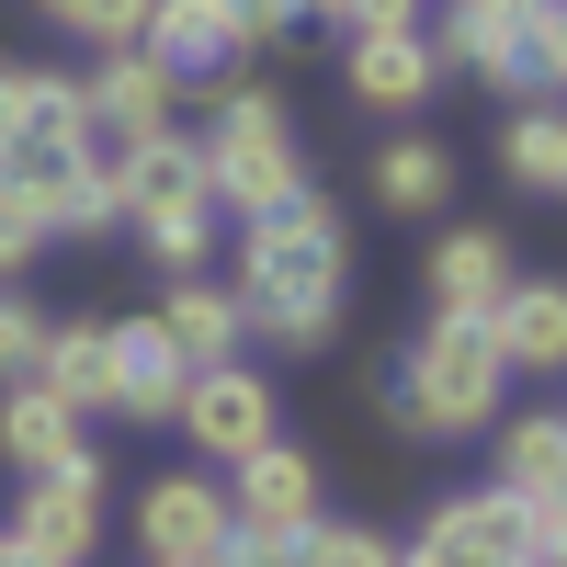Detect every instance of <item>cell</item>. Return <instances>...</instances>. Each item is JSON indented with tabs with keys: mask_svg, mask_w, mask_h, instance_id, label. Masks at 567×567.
<instances>
[{
	"mask_svg": "<svg viewBox=\"0 0 567 567\" xmlns=\"http://www.w3.org/2000/svg\"><path fill=\"white\" fill-rule=\"evenodd\" d=\"M34 216H45V239H103V227H125V205H114V148H91L80 171L34 182Z\"/></svg>",
	"mask_w": 567,
	"mask_h": 567,
	"instance_id": "23",
	"label": "cell"
},
{
	"mask_svg": "<svg viewBox=\"0 0 567 567\" xmlns=\"http://www.w3.org/2000/svg\"><path fill=\"white\" fill-rule=\"evenodd\" d=\"M499 398H511L499 329L432 307V318H420V341H409V363H398V386H386V420L420 432V443H477L488 420H499Z\"/></svg>",
	"mask_w": 567,
	"mask_h": 567,
	"instance_id": "2",
	"label": "cell"
},
{
	"mask_svg": "<svg viewBox=\"0 0 567 567\" xmlns=\"http://www.w3.org/2000/svg\"><path fill=\"white\" fill-rule=\"evenodd\" d=\"M0 567H45V556H23V545H12V534H0Z\"/></svg>",
	"mask_w": 567,
	"mask_h": 567,
	"instance_id": "32",
	"label": "cell"
},
{
	"mask_svg": "<svg viewBox=\"0 0 567 567\" xmlns=\"http://www.w3.org/2000/svg\"><path fill=\"white\" fill-rule=\"evenodd\" d=\"M443 194H454V159L432 136H386L374 148V205L386 216H443Z\"/></svg>",
	"mask_w": 567,
	"mask_h": 567,
	"instance_id": "24",
	"label": "cell"
},
{
	"mask_svg": "<svg viewBox=\"0 0 567 567\" xmlns=\"http://www.w3.org/2000/svg\"><path fill=\"white\" fill-rule=\"evenodd\" d=\"M91 148H103V125H91V103H80V80L69 69H0V182H58V171H80Z\"/></svg>",
	"mask_w": 567,
	"mask_h": 567,
	"instance_id": "5",
	"label": "cell"
},
{
	"mask_svg": "<svg viewBox=\"0 0 567 567\" xmlns=\"http://www.w3.org/2000/svg\"><path fill=\"white\" fill-rule=\"evenodd\" d=\"M148 318L171 329V352L194 363V374H205V363H239V352H250V307L227 296V284H205V272H194V284H171V296H159Z\"/></svg>",
	"mask_w": 567,
	"mask_h": 567,
	"instance_id": "18",
	"label": "cell"
},
{
	"mask_svg": "<svg viewBox=\"0 0 567 567\" xmlns=\"http://www.w3.org/2000/svg\"><path fill=\"white\" fill-rule=\"evenodd\" d=\"M148 58L182 80V91H227V69L250 58L239 45V0H148Z\"/></svg>",
	"mask_w": 567,
	"mask_h": 567,
	"instance_id": "12",
	"label": "cell"
},
{
	"mask_svg": "<svg viewBox=\"0 0 567 567\" xmlns=\"http://www.w3.org/2000/svg\"><path fill=\"white\" fill-rule=\"evenodd\" d=\"M420 34H432V69H465L511 103H556L567 80V0H465Z\"/></svg>",
	"mask_w": 567,
	"mask_h": 567,
	"instance_id": "4",
	"label": "cell"
},
{
	"mask_svg": "<svg viewBox=\"0 0 567 567\" xmlns=\"http://www.w3.org/2000/svg\"><path fill=\"white\" fill-rule=\"evenodd\" d=\"M171 432L194 443V465H239V454H261L272 432H284V409H272V374L239 352V363H205L194 386H182V409H171Z\"/></svg>",
	"mask_w": 567,
	"mask_h": 567,
	"instance_id": "6",
	"label": "cell"
},
{
	"mask_svg": "<svg viewBox=\"0 0 567 567\" xmlns=\"http://www.w3.org/2000/svg\"><path fill=\"white\" fill-rule=\"evenodd\" d=\"M307 12H318V0H307Z\"/></svg>",
	"mask_w": 567,
	"mask_h": 567,
	"instance_id": "34",
	"label": "cell"
},
{
	"mask_svg": "<svg viewBox=\"0 0 567 567\" xmlns=\"http://www.w3.org/2000/svg\"><path fill=\"white\" fill-rule=\"evenodd\" d=\"M443 12H465V0H443Z\"/></svg>",
	"mask_w": 567,
	"mask_h": 567,
	"instance_id": "33",
	"label": "cell"
},
{
	"mask_svg": "<svg viewBox=\"0 0 567 567\" xmlns=\"http://www.w3.org/2000/svg\"><path fill=\"white\" fill-rule=\"evenodd\" d=\"M341 34H398V23H420V0H318Z\"/></svg>",
	"mask_w": 567,
	"mask_h": 567,
	"instance_id": "31",
	"label": "cell"
},
{
	"mask_svg": "<svg viewBox=\"0 0 567 567\" xmlns=\"http://www.w3.org/2000/svg\"><path fill=\"white\" fill-rule=\"evenodd\" d=\"M488 432H499V465H488L499 499H556L567 488V420L556 409H511V420H488Z\"/></svg>",
	"mask_w": 567,
	"mask_h": 567,
	"instance_id": "20",
	"label": "cell"
},
{
	"mask_svg": "<svg viewBox=\"0 0 567 567\" xmlns=\"http://www.w3.org/2000/svg\"><path fill=\"white\" fill-rule=\"evenodd\" d=\"M511 272H523V261H511L499 227H443V239H432V272H420V296L454 307V318H488V307L511 296Z\"/></svg>",
	"mask_w": 567,
	"mask_h": 567,
	"instance_id": "15",
	"label": "cell"
},
{
	"mask_svg": "<svg viewBox=\"0 0 567 567\" xmlns=\"http://www.w3.org/2000/svg\"><path fill=\"white\" fill-rule=\"evenodd\" d=\"M352 103L363 114H420V103H432V34H420V23H398V34H352Z\"/></svg>",
	"mask_w": 567,
	"mask_h": 567,
	"instance_id": "16",
	"label": "cell"
},
{
	"mask_svg": "<svg viewBox=\"0 0 567 567\" xmlns=\"http://www.w3.org/2000/svg\"><path fill=\"white\" fill-rule=\"evenodd\" d=\"M205 125H194V148H205V194L216 216H272V205H296L307 194V148H296V114L272 103L261 80H227V91H194Z\"/></svg>",
	"mask_w": 567,
	"mask_h": 567,
	"instance_id": "3",
	"label": "cell"
},
{
	"mask_svg": "<svg viewBox=\"0 0 567 567\" xmlns=\"http://www.w3.org/2000/svg\"><path fill=\"white\" fill-rule=\"evenodd\" d=\"M91 443V420H69L45 386H0V465L12 477H45V465H69Z\"/></svg>",
	"mask_w": 567,
	"mask_h": 567,
	"instance_id": "21",
	"label": "cell"
},
{
	"mask_svg": "<svg viewBox=\"0 0 567 567\" xmlns=\"http://www.w3.org/2000/svg\"><path fill=\"white\" fill-rule=\"evenodd\" d=\"M341 284H352V239H341V216H329L318 182H307L296 205H272V216L239 227V284H227V296L250 307V341L329 352V329H341Z\"/></svg>",
	"mask_w": 567,
	"mask_h": 567,
	"instance_id": "1",
	"label": "cell"
},
{
	"mask_svg": "<svg viewBox=\"0 0 567 567\" xmlns=\"http://www.w3.org/2000/svg\"><path fill=\"white\" fill-rule=\"evenodd\" d=\"M103 341H114V420H148V432H159V420L182 409V386H194V363L171 352V329H159L148 307H136V318H103Z\"/></svg>",
	"mask_w": 567,
	"mask_h": 567,
	"instance_id": "14",
	"label": "cell"
},
{
	"mask_svg": "<svg viewBox=\"0 0 567 567\" xmlns=\"http://www.w3.org/2000/svg\"><path fill=\"white\" fill-rule=\"evenodd\" d=\"M227 545V477L216 465H171L136 488V556L148 567H216Z\"/></svg>",
	"mask_w": 567,
	"mask_h": 567,
	"instance_id": "8",
	"label": "cell"
},
{
	"mask_svg": "<svg viewBox=\"0 0 567 567\" xmlns=\"http://www.w3.org/2000/svg\"><path fill=\"white\" fill-rule=\"evenodd\" d=\"M136 250H148L171 284H194V272L216 261V216H159V227H136Z\"/></svg>",
	"mask_w": 567,
	"mask_h": 567,
	"instance_id": "28",
	"label": "cell"
},
{
	"mask_svg": "<svg viewBox=\"0 0 567 567\" xmlns=\"http://www.w3.org/2000/svg\"><path fill=\"white\" fill-rule=\"evenodd\" d=\"M114 205H125V227H159V216H216L194 125H171V136H136V148H114Z\"/></svg>",
	"mask_w": 567,
	"mask_h": 567,
	"instance_id": "10",
	"label": "cell"
},
{
	"mask_svg": "<svg viewBox=\"0 0 567 567\" xmlns=\"http://www.w3.org/2000/svg\"><path fill=\"white\" fill-rule=\"evenodd\" d=\"M0 534H12L23 556H45V567H91V545H103V454L80 443L69 465L23 477V511H12Z\"/></svg>",
	"mask_w": 567,
	"mask_h": 567,
	"instance_id": "7",
	"label": "cell"
},
{
	"mask_svg": "<svg viewBox=\"0 0 567 567\" xmlns=\"http://www.w3.org/2000/svg\"><path fill=\"white\" fill-rule=\"evenodd\" d=\"M216 567H296V534H272V523H227Z\"/></svg>",
	"mask_w": 567,
	"mask_h": 567,
	"instance_id": "30",
	"label": "cell"
},
{
	"mask_svg": "<svg viewBox=\"0 0 567 567\" xmlns=\"http://www.w3.org/2000/svg\"><path fill=\"white\" fill-rule=\"evenodd\" d=\"M329 477H318V454L307 443H261V454H239L227 465V523H272V534H307V523H329Z\"/></svg>",
	"mask_w": 567,
	"mask_h": 567,
	"instance_id": "13",
	"label": "cell"
},
{
	"mask_svg": "<svg viewBox=\"0 0 567 567\" xmlns=\"http://www.w3.org/2000/svg\"><path fill=\"white\" fill-rule=\"evenodd\" d=\"M488 329H499L511 374H556V363H567V284H545V272H511V296L488 307Z\"/></svg>",
	"mask_w": 567,
	"mask_h": 567,
	"instance_id": "19",
	"label": "cell"
},
{
	"mask_svg": "<svg viewBox=\"0 0 567 567\" xmlns=\"http://www.w3.org/2000/svg\"><path fill=\"white\" fill-rule=\"evenodd\" d=\"M45 296H0V386H34V363H45Z\"/></svg>",
	"mask_w": 567,
	"mask_h": 567,
	"instance_id": "27",
	"label": "cell"
},
{
	"mask_svg": "<svg viewBox=\"0 0 567 567\" xmlns=\"http://www.w3.org/2000/svg\"><path fill=\"white\" fill-rule=\"evenodd\" d=\"M80 103H91V125H103V148H136V136H171L182 114H194V91H182L148 45H114V58L80 80Z\"/></svg>",
	"mask_w": 567,
	"mask_h": 567,
	"instance_id": "9",
	"label": "cell"
},
{
	"mask_svg": "<svg viewBox=\"0 0 567 567\" xmlns=\"http://www.w3.org/2000/svg\"><path fill=\"white\" fill-rule=\"evenodd\" d=\"M398 567H534L523 556V511L499 488H465V499H443L432 523L398 545Z\"/></svg>",
	"mask_w": 567,
	"mask_h": 567,
	"instance_id": "11",
	"label": "cell"
},
{
	"mask_svg": "<svg viewBox=\"0 0 567 567\" xmlns=\"http://www.w3.org/2000/svg\"><path fill=\"white\" fill-rule=\"evenodd\" d=\"M34 386L58 398L69 420H114V341H103V318H58V329H45Z\"/></svg>",
	"mask_w": 567,
	"mask_h": 567,
	"instance_id": "17",
	"label": "cell"
},
{
	"mask_svg": "<svg viewBox=\"0 0 567 567\" xmlns=\"http://www.w3.org/2000/svg\"><path fill=\"white\" fill-rule=\"evenodd\" d=\"M34 261H45V216H34L23 182H0V284H23Z\"/></svg>",
	"mask_w": 567,
	"mask_h": 567,
	"instance_id": "29",
	"label": "cell"
},
{
	"mask_svg": "<svg viewBox=\"0 0 567 567\" xmlns=\"http://www.w3.org/2000/svg\"><path fill=\"white\" fill-rule=\"evenodd\" d=\"M499 171H511V194L523 205H556L567 194V114L556 103H523L499 125Z\"/></svg>",
	"mask_w": 567,
	"mask_h": 567,
	"instance_id": "22",
	"label": "cell"
},
{
	"mask_svg": "<svg viewBox=\"0 0 567 567\" xmlns=\"http://www.w3.org/2000/svg\"><path fill=\"white\" fill-rule=\"evenodd\" d=\"M34 12L58 23V34H80V45H103V58L148 34V0H34Z\"/></svg>",
	"mask_w": 567,
	"mask_h": 567,
	"instance_id": "25",
	"label": "cell"
},
{
	"mask_svg": "<svg viewBox=\"0 0 567 567\" xmlns=\"http://www.w3.org/2000/svg\"><path fill=\"white\" fill-rule=\"evenodd\" d=\"M296 567H398V534H374V523H307Z\"/></svg>",
	"mask_w": 567,
	"mask_h": 567,
	"instance_id": "26",
	"label": "cell"
}]
</instances>
